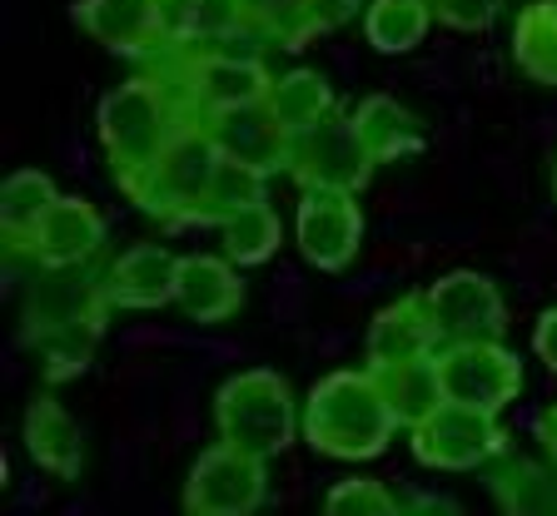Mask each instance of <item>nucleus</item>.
<instances>
[{
	"mask_svg": "<svg viewBox=\"0 0 557 516\" xmlns=\"http://www.w3.org/2000/svg\"><path fill=\"white\" fill-rule=\"evenodd\" d=\"M95 125H100V144L110 169H115V184L129 189L174 139L195 125V110H189L185 90L170 75L164 80L139 75V80H125L120 90L104 95Z\"/></svg>",
	"mask_w": 557,
	"mask_h": 516,
	"instance_id": "obj_1",
	"label": "nucleus"
},
{
	"mask_svg": "<svg viewBox=\"0 0 557 516\" xmlns=\"http://www.w3.org/2000/svg\"><path fill=\"white\" fill-rule=\"evenodd\" d=\"M398 423L388 413V402L379 392L373 367H344L329 373L324 382H313L309 402H304V442L324 457L338 462H369L388 452Z\"/></svg>",
	"mask_w": 557,
	"mask_h": 516,
	"instance_id": "obj_2",
	"label": "nucleus"
},
{
	"mask_svg": "<svg viewBox=\"0 0 557 516\" xmlns=\"http://www.w3.org/2000/svg\"><path fill=\"white\" fill-rule=\"evenodd\" d=\"M214 427H220V442L269 462L289 448L304 423L294 417L289 382L269 373V367H249V373H234L214 392Z\"/></svg>",
	"mask_w": 557,
	"mask_h": 516,
	"instance_id": "obj_3",
	"label": "nucleus"
},
{
	"mask_svg": "<svg viewBox=\"0 0 557 516\" xmlns=\"http://www.w3.org/2000/svg\"><path fill=\"white\" fill-rule=\"evenodd\" d=\"M220 160H224L220 144H214L209 129L195 119L150 169L129 184L125 194L150 218H160L164 229H185V224L199 218V204H205V189H209V179H214V169H220Z\"/></svg>",
	"mask_w": 557,
	"mask_h": 516,
	"instance_id": "obj_4",
	"label": "nucleus"
},
{
	"mask_svg": "<svg viewBox=\"0 0 557 516\" xmlns=\"http://www.w3.org/2000/svg\"><path fill=\"white\" fill-rule=\"evenodd\" d=\"M408 448L433 471H473L498 457L508 448V437L498 427V413H478V407H463V402H443L433 417L408 427Z\"/></svg>",
	"mask_w": 557,
	"mask_h": 516,
	"instance_id": "obj_5",
	"label": "nucleus"
},
{
	"mask_svg": "<svg viewBox=\"0 0 557 516\" xmlns=\"http://www.w3.org/2000/svg\"><path fill=\"white\" fill-rule=\"evenodd\" d=\"M269 496V462L230 442H214L195 457L185 482V512L195 516H249Z\"/></svg>",
	"mask_w": 557,
	"mask_h": 516,
	"instance_id": "obj_6",
	"label": "nucleus"
},
{
	"mask_svg": "<svg viewBox=\"0 0 557 516\" xmlns=\"http://www.w3.org/2000/svg\"><path fill=\"white\" fill-rule=\"evenodd\" d=\"M438 378L448 402H463L478 413H503L522 392V363L503 338H478V343H438Z\"/></svg>",
	"mask_w": 557,
	"mask_h": 516,
	"instance_id": "obj_7",
	"label": "nucleus"
},
{
	"mask_svg": "<svg viewBox=\"0 0 557 516\" xmlns=\"http://www.w3.org/2000/svg\"><path fill=\"white\" fill-rule=\"evenodd\" d=\"M373 150L363 144L354 115L338 119L324 115L319 125H309L304 135H294L289 150V174L299 179V189H354L359 194L373 174Z\"/></svg>",
	"mask_w": 557,
	"mask_h": 516,
	"instance_id": "obj_8",
	"label": "nucleus"
},
{
	"mask_svg": "<svg viewBox=\"0 0 557 516\" xmlns=\"http://www.w3.org/2000/svg\"><path fill=\"white\" fill-rule=\"evenodd\" d=\"M185 60L174 70L170 80L185 90L189 110L195 119L205 115H220V110H234V104H249V100H264L274 75L264 70L259 55H234V50H195V46H180Z\"/></svg>",
	"mask_w": 557,
	"mask_h": 516,
	"instance_id": "obj_9",
	"label": "nucleus"
},
{
	"mask_svg": "<svg viewBox=\"0 0 557 516\" xmlns=\"http://www.w3.org/2000/svg\"><path fill=\"white\" fill-rule=\"evenodd\" d=\"M104 309H110L104 278H95L90 264L46 268L25 299V333H30V343L50 333H100Z\"/></svg>",
	"mask_w": 557,
	"mask_h": 516,
	"instance_id": "obj_10",
	"label": "nucleus"
},
{
	"mask_svg": "<svg viewBox=\"0 0 557 516\" xmlns=\"http://www.w3.org/2000/svg\"><path fill=\"white\" fill-rule=\"evenodd\" d=\"M299 253L324 274H344L363 249V209L354 189H304L294 214Z\"/></svg>",
	"mask_w": 557,
	"mask_h": 516,
	"instance_id": "obj_11",
	"label": "nucleus"
},
{
	"mask_svg": "<svg viewBox=\"0 0 557 516\" xmlns=\"http://www.w3.org/2000/svg\"><path fill=\"white\" fill-rule=\"evenodd\" d=\"M429 309L438 323V343H478V338L508 333V303L498 284L478 268H453L429 284Z\"/></svg>",
	"mask_w": 557,
	"mask_h": 516,
	"instance_id": "obj_12",
	"label": "nucleus"
},
{
	"mask_svg": "<svg viewBox=\"0 0 557 516\" xmlns=\"http://www.w3.org/2000/svg\"><path fill=\"white\" fill-rule=\"evenodd\" d=\"M199 125L209 129V139L220 144L224 160H239L259 174H278L289 169V150H294V135L289 125L278 119V110L264 100H249V104H234V110H220V115H205Z\"/></svg>",
	"mask_w": 557,
	"mask_h": 516,
	"instance_id": "obj_13",
	"label": "nucleus"
},
{
	"mask_svg": "<svg viewBox=\"0 0 557 516\" xmlns=\"http://www.w3.org/2000/svg\"><path fill=\"white\" fill-rule=\"evenodd\" d=\"M174 284H180V253H170L164 243H135L104 268L110 309H164V303H174Z\"/></svg>",
	"mask_w": 557,
	"mask_h": 516,
	"instance_id": "obj_14",
	"label": "nucleus"
},
{
	"mask_svg": "<svg viewBox=\"0 0 557 516\" xmlns=\"http://www.w3.org/2000/svg\"><path fill=\"white\" fill-rule=\"evenodd\" d=\"M234 259L214 253H180V284H174V309L189 323H224L244 309V284L234 274Z\"/></svg>",
	"mask_w": 557,
	"mask_h": 516,
	"instance_id": "obj_15",
	"label": "nucleus"
},
{
	"mask_svg": "<svg viewBox=\"0 0 557 516\" xmlns=\"http://www.w3.org/2000/svg\"><path fill=\"white\" fill-rule=\"evenodd\" d=\"M104 243V218L95 204L85 199L60 194L55 209L46 214V224L30 234L25 253H30L40 268H60V264H90Z\"/></svg>",
	"mask_w": 557,
	"mask_h": 516,
	"instance_id": "obj_16",
	"label": "nucleus"
},
{
	"mask_svg": "<svg viewBox=\"0 0 557 516\" xmlns=\"http://www.w3.org/2000/svg\"><path fill=\"white\" fill-rule=\"evenodd\" d=\"M438 353V323L429 309V288L423 293H404L398 303L379 313L369 323V343H363V363H408V357Z\"/></svg>",
	"mask_w": 557,
	"mask_h": 516,
	"instance_id": "obj_17",
	"label": "nucleus"
},
{
	"mask_svg": "<svg viewBox=\"0 0 557 516\" xmlns=\"http://www.w3.org/2000/svg\"><path fill=\"white\" fill-rule=\"evenodd\" d=\"M21 432H25V452H30V462L46 471V477H55V482H75V477H81L85 432L55 398H35Z\"/></svg>",
	"mask_w": 557,
	"mask_h": 516,
	"instance_id": "obj_18",
	"label": "nucleus"
},
{
	"mask_svg": "<svg viewBox=\"0 0 557 516\" xmlns=\"http://www.w3.org/2000/svg\"><path fill=\"white\" fill-rule=\"evenodd\" d=\"M75 25L110 55H145L160 46L154 0H75Z\"/></svg>",
	"mask_w": 557,
	"mask_h": 516,
	"instance_id": "obj_19",
	"label": "nucleus"
},
{
	"mask_svg": "<svg viewBox=\"0 0 557 516\" xmlns=\"http://www.w3.org/2000/svg\"><path fill=\"white\" fill-rule=\"evenodd\" d=\"M373 378H379V392L388 402V413H394L398 427H418L423 417H433L448 402L443 392V378H438V357H408V363H379L373 367Z\"/></svg>",
	"mask_w": 557,
	"mask_h": 516,
	"instance_id": "obj_20",
	"label": "nucleus"
},
{
	"mask_svg": "<svg viewBox=\"0 0 557 516\" xmlns=\"http://www.w3.org/2000/svg\"><path fill=\"white\" fill-rule=\"evenodd\" d=\"M487 477H493V496H498L503 512H522V516L557 512V467L547 457L537 462L503 448L487 462Z\"/></svg>",
	"mask_w": 557,
	"mask_h": 516,
	"instance_id": "obj_21",
	"label": "nucleus"
},
{
	"mask_svg": "<svg viewBox=\"0 0 557 516\" xmlns=\"http://www.w3.org/2000/svg\"><path fill=\"white\" fill-rule=\"evenodd\" d=\"M60 189L50 174L40 169H15L11 179L0 184V229H5V239L15 243V249H25L30 243V234L46 224V214L55 209Z\"/></svg>",
	"mask_w": 557,
	"mask_h": 516,
	"instance_id": "obj_22",
	"label": "nucleus"
},
{
	"mask_svg": "<svg viewBox=\"0 0 557 516\" xmlns=\"http://www.w3.org/2000/svg\"><path fill=\"white\" fill-rule=\"evenodd\" d=\"M354 125H359L363 144L373 150V160H379V164L404 160V154L423 150L418 119L408 115L398 100H388V95H369V100H359V110H354Z\"/></svg>",
	"mask_w": 557,
	"mask_h": 516,
	"instance_id": "obj_23",
	"label": "nucleus"
},
{
	"mask_svg": "<svg viewBox=\"0 0 557 516\" xmlns=\"http://www.w3.org/2000/svg\"><path fill=\"white\" fill-rule=\"evenodd\" d=\"M438 21L429 0H369L363 5V35L379 55H408L423 46L429 25Z\"/></svg>",
	"mask_w": 557,
	"mask_h": 516,
	"instance_id": "obj_24",
	"label": "nucleus"
},
{
	"mask_svg": "<svg viewBox=\"0 0 557 516\" xmlns=\"http://www.w3.org/2000/svg\"><path fill=\"white\" fill-rule=\"evenodd\" d=\"M512 60L528 80L557 90V0L522 5L518 25H512Z\"/></svg>",
	"mask_w": 557,
	"mask_h": 516,
	"instance_id": "obj_25",
	"label": "nucleus"
},
{
	"mask_svg": "<svg viewBox=\"0 0 557 516\" xmlns=\"http://www.w3.org/2000/svg\"><path fill=\"white\" fill-rule=\"evenodd\" d=\"M269 104H274L278 119L289 125V135H304L309 125L334 115V85H329L324 70H289V75H274Z\"/></svg>",
	"mask_w": 557,
	"mask_h": 516,
	"instance_id": "obj_26",
	"label": "nucleus"
},
{
	"mask_svg": "<svg viewBox=\"0 0 557 516\" xmlns=\"http://www.w3.org/2000/svg\"><path fill=\"white\" fill-rule=\"evenodd\" d=\"M220 239H224V253H230L239 268H255V264H269L278 253V243H284V224H278V214L269 209V199H259V204L239 209V214H230L220 224Z\"/></svg>",
	"mask_w": 557,
	"mask_h": 516,
	"instance_id": "obj_27",
	"label": "nucleus"
},
{
	"mask_svg": "<svg viewBox=\"0 0 557 516\" xmlns=\"http://www.w3.org/2000/svg\"><path fill=\"white\" fill-rule=\"evenodd\" d=\"M264 179L269 174L249 169V164H239V160H220V169H214V179H209L205 204H199L195 224H214V229H220L230 214L259 204V199H264Z\"/></svg>",
	"mask_w": 557,
	"mask_h": 516,
	"instance_id": "obj_28",
	"label": "nucleus"
},
{
	"mask_svg": "<svg viewBox=\"0 0 557 516\" xmlns=\"http://www.w3.org/2000/svg\"><path fill=\"white\" fill-rule=\"evenodd\" d=\"M244 5H249V25L274 46L304 50L313 40L309 0H244Z\"/></svg>",
	"mask_w": 557,
	"mask_h": 516,
	"instance_id": "obj_29",
	"label": "nucleus"
},
{
	"mask_svg": "<svg viewBox=\"0 0 557 516\" xmlns=\"http://www.w3.org/2000/svg\"><path fill=\"white\" fill-rule=\"evenodd\" d=\"M249 30H255V25H249V5H244V0H199L189 46L214 50V46H230V40L249 35Z\"/></svg>",
	"mask_w": 557,
	"mask_h": 516,
	"instance_id": "obj_30",
	"label": "nucleus"
},
{
	"mask_svg": "<svg viewBox=\"0 0 557 516\" xmlns=\"http://www.w3.org/2000/svg\"><path fill=\"white\" fill-rule=\"evenodd\" d=\"M324 512L329 516H394V512H404V502L383 482H373V477H344V482L329 487Z\"/></svg>",
	"mask_w": 557,
	"mask_h": 516,
	"instance_id": "obj_31",
	"label": "nucleus"
},
{
	"mask_svg": "<svg viewBox=\"0 0 557 516\" xmlns=\"http://www.w3.org/2000/svg\"><path fill=\"white\" fill-rule=\"evenodd\" d=\"M429 5L443 25H453V30H487L503 11V0H429Z\"/></svg>",
	"mask_w": 557,
	"mask_h": 516,
	"instance_id": "obj_32",
	"label": "nucleus"
},
{
	"mask_svg": "<svg viewBox=\"0 0 557 516\" xmlns=\"http://www.w3.org/2000/svg\"><path fill=\"white\" fill-rule=\"evenodd\" d=\"M195 5L199 0H154V21H160V46H189L195 30Z\"/></svg>",
	"mask_w": 557,
	"mask_h": 516,
	"instance_id": "obj_33",
	"label": "nucleus"
},
{
	"mask_svg": "<svg viewBox=\"0 0 557 516\" xmlns=\"http://www.w3.org/2000/svg\"><path fill=\"white\" fill-rule=\"evenodd\" d=\"M363 5H369V0H309L313 35H329V30H338V25H348Z\"/></svg>",
	"mask_w": 557,
	"mask_h": 516,
	"instance_id": "obj_34",
	"label": "nucleus"
},
{
	"mask_svg": "<svg viewBox=\"0 0 557 516\" xmlns=\"http://www.w3.org/2000/svg\"><path fill=\"white\" fill-rule=\"evenodd\" d=\"M533 348H537V357L547 363V373L557 378V309H547L543 318H537V328H533Z\"/></svg>",
	"mask_w": 557,
	"mask_h": 516,
	"instance_id": "obj_35",
	"label": "nucleus"
},
{
	"mask_svg": "<svg viewBox=\"0 0 557 516\" xmlns=\"http://www.w3.org/2000/svg\"><path fill=\"white\" fill-rule=\"evenodd\" d=\"M537 442H543V457L557 467V402L547 407L543 417H537Z\"/></svg>",
	"mask_w": 557,
	"mask_h": 516,
	"instance_id": "obj_36",
	"label": "nucleus"
},
{
	"mask_svg": "<svg viewBox=\"0 0 557 516\" xmlns=\"http://www.w3.org/2000/svg\"><path fill=\"white\" fill-rule=\"evenodd\" d=\"M553 199H557V164H553Z\"/></svg>",
	"mask_w": 557,
	"mask_h": 516,
	"instance_id": "obj_37",
	"label": "nucleus"
}]
</instances>
